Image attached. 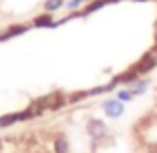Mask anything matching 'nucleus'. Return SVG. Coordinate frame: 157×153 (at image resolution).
Wrapping results in <instances>:
<instances>
[{
    "label": "nucleus",
    "mask_w": 157,
    "mask_h": 153,
    "mask_svg": "<svg viewBox=\"0 0 157 153\" xmlns=\"http://www.w3.org/2000/svg\"><path fill=\"white\" fill-rule=\"evenodd\" d=\"M105 109H107V113H109L111 117L121 115V105H119V103H107V105H105Z\"/></svg>",
    "instance_id": "obj_3"
},
{
    "label": "nucleus",
    "mask_w": 157,
    "mask_h": 153,
    "mask_svg": "<svg viewBox=\"0 0 157 153\" xmlns=\"http://www.w3.org/2000/svg\"><path fill=\"white\" fill-rule=\"evenodd\" d=\"M155 65H157V48H153V51H149L147 55L141 59V63H139V67H137V71H135V73H145V71H151Z\"/></svg>",
    "instance_id": "obj_1"
},
{
    "label": "nucleus",
    "mask_w": 157,
    "mask_h": 153,
    "mask_svg": "<svg viewBox=\"0 0 157 153\" xmlns=\"http://www.w3.org/2000/svg\"><path fill=\"white\" fill-rule=\"evenodd\" d=\"M55 149H56V153H67L69 145H67V139H65V137H59V139L55 141Z\"/></svg>",
    "instance_id": "obj_4"
},
{
    "label": "nucleus",
    "mask_w": 157,
    "mask_h": 153,
    "mask_svg": "<svg viewBox=\"0 0 157 153\" xmlns=\"http://www.w3.org/2000/svg\"><path fill=\"white\" fill-rule=\"evenodd\" d=\"M89 133H91L93 137H101V135H105L107 133L105 123H101V121H91V123H89Z\"/></svg>",
    "instance_id": "obj_2"
},
{
    "label": "nucleus",
    "mask_w": 157,
    "mask_h": 153,
    "mask_svg": "<svg viewBox=\"0 0 157 153\" xmlns=\"http://www.w3.org/2000/svg\"><path fill=\"white\" fill-rule=\"evenodd\" d=\"M60 2H63V0H46V8L48 10H56L60 6Z\"/></svg>",
    "instance_id": "obj_5"
}]
</instances>
